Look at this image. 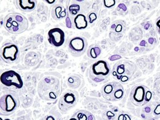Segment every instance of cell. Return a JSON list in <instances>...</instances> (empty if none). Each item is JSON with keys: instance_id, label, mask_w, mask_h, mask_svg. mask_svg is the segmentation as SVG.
I'll list each match as a JSON object with an SVG mask.
<instances>
[{"instance_id": "obj_1", "label": "cell", "mask_w": 160, "mask_h": 120, "mask_svg": "<svg viewBox=\"0 0 160 120\" xmlns=\"http://www.w3.org/2000/svg\"><path fill=\"white\" fill-rule=\"evenodd\" d=\"M63 79L58 72H45L38 84V93L43 100L53 102L61 96Z\"/></svg>"}, {"instance_id": "obj_2", "label": "cell", "mask_w": 160, "mask_h": 120, "mask_svg": "<svg viewBox=\"0 0 160 120\" xmlns=\"http://www.w3.org/2000/svg\"><path fill=\"white\" fill-rule=\"evenodd\" d=\"M137 69V66L133 62L122 60L114 64L111 69V74L115 80L121 84H125L132 79Z\"/></svg>"}, {"instance_id": "obj_3", "label": "cell", "mask_w": 160, "mask_h": 120, "mask_svg": "<svg viewBox=\"0 0 160 120\" xmlns=\"http://www.w3.org/2000/svg\"><path fill=\"white\" fill-rule=\"evenodd\" d=\"M4 27L9 33L20 35L28 30L29 23L27 18L21 13H10L3 20Z\"/></svg>"}, {"instance_id": "obj_4", "label": "cell", "mask_w": 160, "mask_h": 120, "mask_svg": "<svg viewBox=\"0 0 160 120\" xmlns=\"http://www.w3.org/2000/svg\"><path fill=\"white\" fill-rule=\"evenodd\" d=\"M21 101L18 93L6 90L0 98L1 116H9L14 113L20 107Z\"/></svg>"}, {"instance_id": "obj_5", "label": "cell", "mask_w": 160, "mask_h": 120, "mask_svg": "<svg viewBox=\"0 0 160 120\" xmlns=\"http://www.w3.org/2000/svg\"><path fill=\"white\" fill-rule=\"evenodd\" d=\"M1 84L6 90L13 92H21L24 87V82L21 75L13 70L3 72L0 76Z\"/></svg>"}, {"instance_id": "obj_6", "label": "cell", "mask_w": 160, "mask_h": 120, "mask_svg": "<svg viewBox=\"0 0 160 120\" xmlns=\"http://www.w3.org/2000/svg\"><path fill=\"white\" fill-rule=\"evenodd\" d=\"M110 64L106 60H101L92 64L89 69V77L96 84L103 83L111 74Z\"/></svg>"}, {"instance_id": "obj_7", "label": "cell", "mask_w": 160, "mask_h": 120, "mask_svg": "<svg viewBox=\"0 0 160 120\" xmlns=\"http://www.w3.org/2000/svg\"><path fill=\"white\" fill-rule=\"evenodd\" d=\"M153 93L148 87L141 84L134 85L131 89L130 100L133 105L143 107L150 102Z\"/></svg>"}, {"instance_id": "obj_8", "label": "cell", "mask_w": 160, "mask_h": 120, "mask_svg": "<svg viewBox=\"0 0 160 120\" xmlns=\"http://www.w3.org/2000/svg\"><path fill=\"white\" fill-rule=\"evenodd\" d=\"M101 92L105 100L112 102L120 100L125 93L123 86L118 82H111L104 84Z\"/></svg>"}, {"instance_id": "obj_9", "label": "cell", "mask_w": 160, "mask_h": 120, "mask_svg": "<svg viewBox=\"0 0 160 120\" xmlns=\"http://www.w3.org/2000/svg\"><path fill=\"white\" fill-rule=\"evenodd\" d=\"M20 50L17 45L13 42L3 44L0 49V57L3 61L8 64H15L20 59Z\"/></svg>"}, {"instance_id": "obj_10", "label": "cell", "mask_w": 160, "mask_h": 120, "mask_svg": "<svg viewBox=\"0 0 160 120\" xmlns=\"http://www.w3.org/2000/svg\"><path fill=\"white\" fill-rule=\"evenodd\" d=\"M79 99L78 91L73 89H67L63 92L58 101V107L63 113H66L75 107Z\"/></svg>"}, {"instance_id": "obj_11", "label": "cell", "mask_w": 160, "mask_h": 120, "mask_svg": "<svg viewBox=\"0 0 160 120\" xmlns=\"http://www.w3.org/2000/svg\"><path fill=\"white\" fill-rule=\"evenodd\" d=\"M88 47L87 39L82 36L71 38L67 43L69 53L74 57L81 56L86 52Z\"/></svg>"}, {"instance_id": "obj_12", "label": "cell", "mask_w": 160, "mask_h": 120, "mask_svg": "<svg viewBox=\"0 0 160 120\" xmlns=\"http://www.w3.org/2000/svg\"><path fill=\"white\" fill-rule=\"evenodd\" d=\"M140 116L143 120H157L160 118V101H150L143 106Z\"/></svg>"}, {"instance_id": "obj_13", "label": "cell", "mask_w": 160, "mask_h": 120, "mask_svg": "<svg viewBox=\"0 0 160 120\" xmlns=\"http://www.w3.org/2000/svg\"><path fill=\"white\" fill-rule=\"evenodd\" d=\"M127 29V24L123 20H115L111 23L110 27L109 38L112 41H119L123 37Z\"/></svg>"}, {"instance_id": "obj_14", "label": "cell", "mask_w": 160, "mask_h": 120, "mask_svg": "<svg viewBox=\"0 0 160 120\" xmlns=\"http://www.w3.org/2000/svg\"><path fill=\"white\" fill-rule=\"evenodd\" d=\"M48 40L52 46L60 47L65 43V33L61 28L54 27L50 29L48 33Z\"/></svg>"}, {"instance_id": "obj_15", "label": "cell", "mask_w": 160, "mask_h": 120, "mask_svg": "<svg viewBox=\"0 0 160 120\" xmlns=\"http://www.w3.org/2000/svg\"><path fill=\"white\" fill-rule=\"evenodd\" d=\"M68 86L73 90H80L85 84V80L80 75L72 74L69 75L66 79Z\"/></svg>"}, {"instance_id": "obj_16", "label": "cell", "mask_w": 160, "mask_h": 120, "mask_svg": "<svg viewBox=\"0 0 160 120\" xmlns=\"http://www.w3.org/2000/svg\"><path fill=\"white\" fill-rule=\"evenodd\" d=\"M17 9L23 12H31L35 10L37 5L36 0H16L14 1Z\"/></svg>"}, {"instance_id": "obj_17", "label": "cell", "mask_w": 160, "mask_h": 120, "mask_svg": "<svg viewBox=\"0 0 160 120\" xmlns=\"http://www.w3.org/2000/svg\"><path fill=\"white\" fill-rule=\"evenodd\" d=\"M51 16L55 20H63L67 17V8L61 3L55 4L52 8Z\"/></svg>"}, {"instance_id": "obj_18", "label": "cell", "mask_w": 160, "mask_h": 120, "mask_svg": "<svg viewBox=\"0 0 160 120\" xmlns=\"http://www.w3.org/2000/svg\"><path fill=\"white\" fill-rule=\"evenodd\" d=\"M68 2L69 3L67 5V15L73 22L74 18L82 12V8L77 1H69Z\"/></svg>"}, {"instance_id": "obj_19", "label": "cell", "mask_w": 160, "mask_h": 120, "mask_svg": "<svg viewBox=\"0 0 160 120\" xmlns=\"http://www.w3.org/2000/svg\"><path fill=\"white\" fill-rule=\"evenodd\" d=\"M73 23L74 28L79 30L86 29L88 26L89 23L87 20V16L82 11L74 18Z\"/></svg>"}, {"instance_id": "obj_20", "label": "cell", "mask_w": 160, "mask_h": 120, "mask_svg": "<svg viewBox=\"0 0 160 120\" xmlns=\"http://www.w3.org/2000/svg\"><path fill=\"white\" fill-rule=\"evenodd\" d=\"M102 53V48L97 44H92L89 46L87 52V56L89 58L95 60L100 56Z\"/></svg>"}, {"instance_id": "obj_21", "label": "cell", "mask_w": 160, "mask_h": 120, "mask_svg": "<svg viewBox=\"0 0 160 120\" xmlns=\"http://www.w3.org/2000/svg\"><path fill=\"white\" fill-rule=\"evenodd\" d=\"M89 113V111H87L81 110L76 113L74 117L76 118L78 120H88Z\"/></svg>"}, {"instance_id": "obj_22", "label": "cell", "mask_w": 160, "mask_h": 120, "mask_svg": "<svg viewBox=\"0 0 160 120\" xmlns=\"http://www.w3.org/2000/svg\"><path fill=\"white\" fill-rule=\"evenodd\" d=\"M117 11L119 15L125 16L128 13V6L123 3H120L117 7Z\"/></svg>"}, {"instance_id": "obj_23", "label": "cell", "mask_w": 160, "mask_h": 120, "mask_svg": "<svg viewBox=\"0 0 160 120\" xmlns=\"http://www.w3.org/2000/svg\"><path fill=\"white\" fill-rule=\"evenodd\" d=\"M153 88L156 96L160 99V76L158 77L155 79Z\"/></svg>"}, {"instance_id": "obj_24", "label": "cell", "mask_w": 160, "mask_h": 120, "mask_svg": "<svg viewBox=\"0 0 160 120\" xmlns=\"http://www.w3.org/2000/svg\"><path fill=\"white\" fill-rule=\"evenodd\" d=\"M97 13L95 11H91L87 14V20L90 24H93L97 19Z\"/></svg>"}, {"instance_id": "obj_25", "label": "cell", "mask_w": 160, "mask_h": 120, "mask_svg": "<svg viewBox=\"0 0 160 120\" xmlns=\"http://www.w3.org/2000/svg\"><path fill=\"white\" fill-rule=\"evenodd\" d=\"M116 1L115 0H103L102 1L104 8L106 9H110L114 7L116 4Z\"/></svg>"}, {"instance_id": "obj_26", "label": "cell", "mask_w": 160, "mask_h": 120, "mask_svg": "<svg viewBox=\"0 0 160 120\" xmlns=\"http://www.w3.org/2000/svg\"><path fill=\"white\" fill-rule=\"evenodd\" d=\"M117 120H132V117L125 111H121L117 118Z\"/></svg>"}, {"instance_id": "obj_27", "label": "cell", "mask_w": 160, "mask_h": 120, "mask_svg": "<svg viewBox=\"0 0 160 120\" xmlns=\"http://www.w3.org/2000/svg\"><path fill=\"white\" fill-rule=\"evenodd\" d=\"M104 115L109 120H113L116 117V114L110 111H106L104 113Z\"/></svg>"}, {"instance_id": "obj_28", "label": "cell", "mask_w": 160, "mask_h": 120, "mask_svg": "<svg viewBox=\"0 0 160 120\" xmlns=\"http://www.w3.org/2000/svg\"><path fill=\"white\" fill-rule=\"evenodd\" d=\"M65 23H66V26L67 28H70V29H74V26L73 23L72 22L71 19L70 18L69 16L67 15V17H66V20H65Z\"/></svg>"}, {"instance_id": "obj_29", "label": "cell", "mask_w": 160, "mask_h": 120, "mask_svg": "<svg viewBox=\"0 0 160 120\" xmlns=\"http://www.w3.org/2000/svg\"><path fill=\"white\" fill-rule=\"evenodd\" d=\"M121 59H122V56L121 55L118 54H115L111 55L109 57L108 60L110 61H115L121 60Z\"/></svg>"}, {"instance_id": "obj_30", "label": "cell", "mask_w": 160, "mask_h": 120, "mask_svg": "<svg viewBox=\"0 0 160 120\" xmlns=\"http://www.w3.org/2000/svg\"><path fill=\"white\" fill-rule=\"evenodd\" d=\"M143 25V28L145 30H149L152 27V23L151 21L149 22H144L141 24Z\"/></svg>"}, {"instance_id": "obj_31", "label": "cell", "mask_w": 160, "mask_h": 120, "mask_svg": "<svg viewBox=\"0 0 160 120\" xmlns=\"http://www.w3.org/2000/svg\"><path fill=\"white\" fill-rule=\"evenodd\" d=\"M155 26L156 30L158 34L160 35V16L158 17L155 22Z\"/></svg>"}, {"instance_id": "obj_32", "label": "cell", "mask_w": 160, "mask_h": 120, "mask_svg": "<svg viewBox=\"0 0 160 120\" xmlns=\"http://www.w3.org/2000/svg\"><path fill=\"white\" fill-rule=\"evenodd\" d=\"M148 42V44L150 45H154L156 44V40L155 38L153 37H150L147 40Z\"/></svg>"}, {"instance_id": "obj_33", "label": "cell", "mask_w": 160, "mask_h": 120, "mask_svg": "<svg viewBox=\"0 0 160 120\" xmlns=\"http://www.w3.org/2000/svg\"><path fill=\"white\" fill-rule=\"evenodd\" d=\"M139 46L143 47V48H145L146 47H148V42H147V41H146V40H143L140 42Z\"/></svg>"}, {"instance_id": "obj_34", "label": "cell", "mask_w": 160, "mask_h": 120, "mask_svg": "<svg viewBox=\"0 0 160 120\" xmlns=\"http://www.w3.org/2000/svg\"><path fill=\"white\" fill-rule=\"evenodd\" d=\"M44 1L48 3V5H55L54 3L56 2L55 0H44Z\"/></svg>"}, {"instance_id": "obj_35", "label": "cell", "mask_w": 160, "mask_h": 120, "mask_svg": "<svg viewBox=\"0 0 160 120\" xmlns=\"http://www.w3.org/2000/svg\"><path fill=\"white\" fill-rule=\"evenodd\" d=\"M88 120H96L93 114L91 113L90 112H89L88 114Z\"/></svg>"}, {"instance_id": "obj_36", "label": "cell", "mask_w": 160, "mask_h": 120, "mask_svg": "<svg viewBox=\"0 0 160 120\" xmlns=\"http://www.w3.org/2000/svg\"><path fill=\"white\" fill-rule=\"evenodd\" d=\"M45 120H55V119L53 116L48 115L46 117Z\"/></svg>"}, {"instance_id": "obj_37", "label": "cell", "mask_w": 160, "mask_h": 120, "mask_svg": "<svg viewBox=\"0 0 160 120\" xmlns=\"http://www.w3.org/2000/svg\"><path fill=\"white\" fill-rule=\"evenodd\" d=\"M69 120H78V119L76 118H75V117H73V118H70Z\"/></svg>"}, {"instance_id": "obj_38", "label": "cell", "mask_w": 160, "mask_h": 120, "mask_svg": "<svg viewBox=\"0 0 160 120\" xmlns=\"http://www.w3.org/2000/svg\"><path fill=\"white\" fill-rule=\"evenodd\" d=\"M4 120H11L10 119H9V118H6V119H5Z\"/></svg>"}, {"instance_id": "obj_39", "label": "cell", "mask_w": 160, "mask_h": 120, "mask_svg": "<svg viewBox=\"0 0 160 120\" xmlns=\"http://www.w3.org/2000/svg\"></svg>"}]
</instances>
